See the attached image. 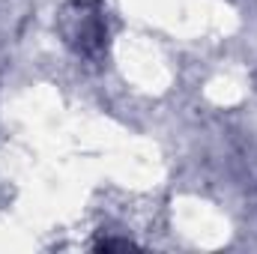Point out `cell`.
I'll use <instances>...</instances> for the list:
<instances>
[{
	"instance_id": "6da1fadb",
	"label": "cell",
	"mask_w": 257,
	"mask_h": 254,
	"mask_svg": "<svg viewBox=\"0 0 257 254\" xmlns=\"http://www.w3.org/2000/svg\"><path fill=\"white\" fill-rule=\"evenodd\" d=\"M57 27L63 42L78 54H96L105 45V18L96 0H72L57 15Z\"/></svg>"
}]
</instances>
